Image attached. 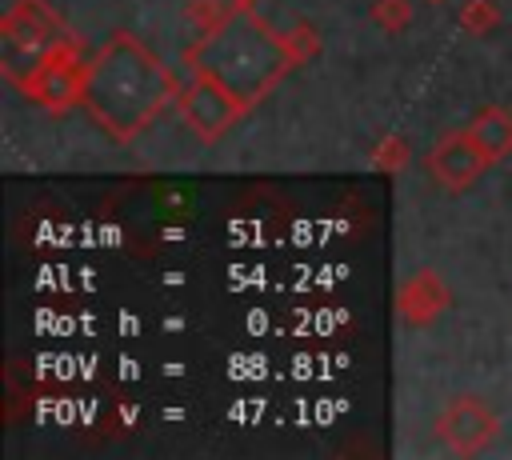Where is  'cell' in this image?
Returning a JSON list of instances; mask_svg holds the SVG:
<instances>
[{"label": "cell", "mask_w": 512, "mask_h": 460, "mask_svg": "<svg viewBox=\"0 0 512 460\" xmlns=\"http://www.w3.org/2000/svg\"><path fill=\"white\" fill-rule=\"evenodd\" d=\"M172 100H180L176 72L136 32H112L88 60L80 108L116 144H132Z\"/></svg>", "instance_id": "6da1fadb"}, {"label": "cell", "mask_w": 512, "mask_h": 460, "mask_svg": "<svg viewBox=\"0 0 512 460\" xmlns=\"http://www.w3.org/2000/svg\"><path fill=\"white\" fill-rule=\"evenodd\" d=\"M184 64L212 72L248 112L292 68H300L288 32H276L264 16H256V8H240V4H232V12L204 40H192Z\"/></svg>", "instance_id": "7a4b0ae2"}, {"label": "cell", "mask_w": 512, "mask_h": 460, "mask_svg": "<svg viewBox=\"0 0 512 460\" xmlns=\"http://www.w3.org/2000/svg\"><path fill=\"white\" fill-rule=\"evenodd\" d=\"M68 40L72 36L48 0H12L0 16V76L12 88H24L32 72Z\"/></svg>", "instance_id": "3957f363"}, {"label": "cell", "mask_w": 512, "mask_h": 460, "mask_svg": "<svg viewBox=\"0 0 512 460\" xmlns=\"http://www.w3.org/2000/svg\"><path fill=\"white\" fill-rule=\"evenodd\" d=\"M248 108L204 68H192L188 88H180V116L200 144H216Z\"/></svg>", "instance_id": "277c9868"}, {"label": "cell", "mask_w": 512, "mask_h": 460, "mask_svg": "<svg viewBox=\"0 0 512 460\" xmlns=\"http://www.w3.org/2000/svg\"><path fill=\"white\" fill-rule=\"evenodd\" d=\"M84 80H88V60L80 56L76 40H68L64 48H56L36 72L32 80L20 88L32 104H40L44 112H68L84 104Z\"/></svg>", "instance_id": "5b68a950"}, {"label": "cell", "mask_w": 512, "mask_h": 460, "mask_svg": "<svg viewBox=\"0 0 512 460\" xmlns=\"http://www.w3.org/2000/svg\"><path fill=\"white\" fill-rule=\"evenodd\" d=\"M500 436V416L484 396L460 392L436 416V440L456 456H476Z\"/></svg>", "instance_id": "8992f818"}, {"label": "cell", "mask_w": 512, "mask_h": 460, "mask_svg": "<svg viewBox=\"0 0 512 460\" xmlns=\"http://www.w3.org/2000/svg\"><path fill=\"white\" fill-rule=\"evenodd\" d=\"M492 168V160L480 152V144L468 136V128H452L444 132L428 156H424V172L432 176V184L448 196H460L468 192L472 184H480V176Z\"/></svg>", "instance_id": "52a82bcc"}, {"label": "cell", "mask_w": 512, "mask_h": 460, "mask_svg": "<svg viewBox=\"0 0 512 460\" xmlns=\"http://www.w3.org/2000/svg\"><path fill=\"white\" fill-rule=\"evenodd\" d=\"M452 308V292L440 280V272L420 268L396 288V316L404 328H432Z\"/></svg>", "instance_id": "ba28073f"}, {"label": "cell", "mask_w": 512, "mask_h": 460, "mask_svg": "<svg viewBox=\"0 0 512 460\" xmlns=\"http://www.w3.org/2000/svg\"><path fill=\"white\" fill-rule=\"evenodd\" d=\"M468 136L480 144V152L492 160V164H500V160H508L512 156V112L508 108H500V104H480L472 116H468Z\"/></svg>", "instance_id": "9c48e42d"}, {"label": "cell", "mask_w": 512, "mask_h": 460, "mask_svg": "<svg viewBox=\"0 0 512 460\" xmlns=\"http://www.w3.org/2000/svg\"><path fill=\"white\" fill-rule=\"evenodd\" d=\"M408 156H412L408 140L392 132V136H380V140H376V148H372V168L384 172V176H396V172H404Z\"/></svg>", "instance_id": "30bf717a"}, {"label": "cell", "mask_w": 512, "mask_h": 460, "mask_svg": "<svg viewBox=\"0 0 512 460\" xmlns=\"http://www.w3.org/2000/svg\"><path fill=\"white\" fill-rule=\"evenodd\" d=\"M232 12V0H192L188 8H184V16H188V24H192V32H196V40H204L224 16Z\"/></svg>", "instance_id": "8fae6325"}, {"label": "cell", "mask_w": 512, "mask_h": 460, "mask_svg": "<svg viewBox=\"0 0 512 460\" xmlns=\"http://www.w3.org/2000/svg\"><path fill=\"white\" fill-rule=\"evenodd\" d=\"M500 24V4L496 0H464L460 8V28L472 36H488Z\"/></svg>", "instance_id": "7c38bea8"}, {"label": "cell", "mask_w": 512, "mask_h": 460, "mask_svg": "<svg viewBox=\"0 0 512 460\" xmlns=\"http://www.w3.org/2000/svg\"><path fill=\"white\" fill-rule=\"evenodd\" d=\"M372 20H376L380 32L400 36V32L412 24V4H408V0H376V4H372Z\"/></svg>", "instance_id": "4fadbf2b"}, {"label": "cell", "mask_w": 512, "mask_h": 460, "mask_svg": "<svg viewBox=\"0 0 512 460\" xmlns=\"http://www.w3.org/2000/svg\"><path fill=\"white\" fill-rule=\"evenodd\" d=\"M288 40H292V52H296L300 64H308V60L320 52V36L312 32V24H296V28L288 32Z\"/></svg>", "instance_id": "5bb4252c"}, {"label": "cell", "mask_w": 512, "mask_h": 460, "mask_svg": "<svg viewBox=\"0 0 512 460\" xmlns=\"http://www.w3.org/2000/svg\"><path fill=\"white\" fill-rule=\"evenodd\" d=\"M232 4H240V8H256V0H232Z\"/></svg>", "instance_id": "9a60e30c"}, {"label": "cell", "mask_w": 512, "mask_h": 460, "mask_svg": "<svg viewBox=\"0 0 512 460\" xmlns=\"http://www.w3.org/2000/svg\"><path fill=\"white\" fill-rule=\"evenodd\" d=\"M428 4H444V0H428Z\"/></svg>", "instance_id": "2e32d148"}]
</instances>
